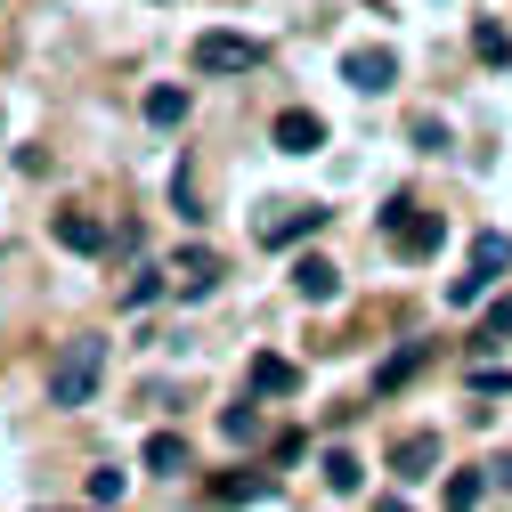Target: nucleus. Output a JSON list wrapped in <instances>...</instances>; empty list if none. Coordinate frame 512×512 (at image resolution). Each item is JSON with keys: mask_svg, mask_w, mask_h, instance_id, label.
<instances>
[{"mask_svg": "<svg viewBox=\"0 0 512 512\" xmlns=\"http://www.w3.org/2000/svg\"><path fill=\"white\" fill-rule=\"evenodd\" d=\"M488 342H512V301H496V309H488Z\"/></svg>", "mask_w": 512, "mask_h": 512, "instance_id": "25", "label": "nucleus"}, {"mask_svg": "<svg viewBox=\"0 0 512 512\" xmlns=\"http://www.w3.org/2000/svg\"><path fill=\"white\" fill-rule=\"evenodd\" d=\"M277 147L285 155H317V147H326V122H317L309 106H285L277 114Z\"/></svg>", "mask_w": 512, "mask_h": 512, "instance_id": "11", "label": "nucleus"}, {"mask_svg": "<svg viewBox=\"0 0 512 512\" xmlns=\"http://www.w3.org/2000/svg\"><path fill=\"white\" fill-rule=\"evenodd\" d=\"M415 147H423V155H447V122H439V114H415Z\"/></svg>", "mask_w": 512, "mask_h": 512, "instance_id": "22", "label": "nucleus"}, {"mask_svg": "<svg viewBox=\"0 0 512 512\" xmlns=\"http://www.w3.org/2000/svg\"><path fill=\"white\" fill-rule=\"evenodd\" d=\"M382 236H391V252H407V261H431V252L447 244L439 212H423V204H407V196L382 204Z\"/></svg>", "mask_w": 512, "mask_h": 512, "instance_id": "2", "label": "nucleus"}, {"mask_svg": "<svg viewBox=\"0 0 512 512\" xmlns=\"http://www.w3.org/2000/svg\"><path fill=\"white\" fill-rule=\"evenodd\" d=\"M269 66V49L252 41V33H196V74H261Z\"/></svg>", "mask_w": 512, "mask_h": 512, "instance_id": "4", "label": "nucleus"}, {"mask_svg": "<svg viewBox=\"0 0 512 512\" xmlns=\"http://www.w3.org/2000/svg\"><path fill=\"white\" fill-rule=\"evenodd\" d=\"M342 82L374 98V90H391V82H399V57L382 49V41H358V49H342Z\"/></svg>", "mask_w": 512, "mask_h": 512, "instance_id": "5", "label": "nucleus"}, {"mask_svg": "<svg viewBox=\"0 0 512 512\" xmlns=\"http://www.w3.org/2000/svg\"><path fill=\"white\" fill-rule=\"evenodd\" d=\"M147 122H155V131H179V122H187V90L179 82H155L147 90Z\"/></svg>", "mask_w": 512, "mask_h": 512, "instance_id": "15", "label": "nucleus"}, {"mask_svg": "<svg viewBox=\"0 0 512 512\" xmlns=\"http://www.w3.org/2000/svg\"><path fill=\"white\" fill-rule=\"evenodd\" d=\"M106 382V342L98 334H74L66 350L49 358V407H90Z\"/></svg>", "mask_w": 512, "mask_h": 512, "instance_id": "1", "label": "nucleus"}, {"mask_svg": "<svg viewBox=\"0 0 512 512\" xmlns=\"http://www.w3.org/2000/svg\"><path fill=\"white\" fill-rule=\"evenodd\" d=\"M472 391H488V399H504V391H512V374H496V366H480V374H472Z\"/></svg>", "mask_w": 512, "mask_h": 512, "instance_id": "24", "label": "nucleus"}, {"mask_svg": "<svg viewBox=\"0 0 512 512\" xmlns=\"http://www.w3.org/2000/svg\"><path fill=\"white\" fill-rule=\"evenodd\" d=\"M293 293L326 309V301L342 293V269H334V261H317V252H301V261H293Z\"/></svg>", "mask_w": 512, "mask_h": 512, "instance_id": "12", "label": "nucleus"}, {"mask_svg": "<svg viewBox=\"0 0 512 512\" xmlns=\"http://www.w3.org/2000/svg\"><path fill=\"white\" fill-rule=\"evenodd\" d=\"M472 49H480V66H512V41H504V25H472Z\"/></svg>", "mask_w": 512, "mask_h": 512, "instance_id": "19", "label": "nucleus"}, {"mask_svg": "<svg viewBox=\"0 0 512 512\" xmlns=\"http://www.w3.org/2000/svg\"><path fill=\"white\" fill-rule=\"evenodd\" d=\"M488 488H496L488 472H456V480H447V496H439V512H472V504H480Z\"/></svg>", "mask_w": 512, "mask_h": 512, "instance_id": "17", "label": "nucleus"}, {"mask_svg": "<svg viewBox=\"0 0 512 512\" xmlns=\"http://www.w3.org/2000/svg\"><path fill=\"white\" fill-rule=\"evenodd\" d=\"M147 472H187V439L179 431H155L147 439Z\"/></svg>", "mask_w": 512, "mask_h": 512, "instance_id": "18", "label": "nucleus"}, {"mask_svg": "<svg viewBox=\"0 0 512 512\" xmlns=\"http://www.w3.org/2000/svg\"><path fill=\"white\" fill-rule=\"evenodd\" d=\"M317 472H326L334 496H358V488H366V464L350 456V447H326V464H317Z\"/></svg>", "mask_w": 512, "mask_h": 512, "instance_id": "14", "label": "nucleus"}, {"mask_svg": "<svg viewBox=\"0 0 512 512\" xmlns=\"http://www.w3.org/2000/svg\"><path fill=\"white\" fill-rule=\"evenodd\" d=\"M431 464H439V431H399L391 439V472L399 480H431Z\"/></svg>", "mask_w": 512, "mask_h": 512, "instance_id": "9", "label": "nucleus"}, {"mask_svg": "<svg viewBox=\"0 0 512 512\" xmlns=\"http://www.w3.org/2000/svg\"><path fill=\"white\" fill-rule=\"evenodd\" d=\"M171 285H179V301H204V293L220 285V252H212V244H187L179 261H171Z\"/></svg>", "mask_w": 512, "mask_h": 512, "instance_id": "8", "label": "nucleus"}, {"mask_svg": "<svg viewBox=\"0 0 512 512\" xmlns=\"http://www.w3.org/2000/svg\"><path fill=\"white\" fill-rule=\"evenodd\" d=\"M155 293H163V269H139V277H131V293H122V301H131V309H147Z\"/></svg>", "mask_w": 512, "mask_h": 512, "instance_id": "23", "label": "nucleus"}, {"mask_svg": "<svg viewBox=\"0 0 512 512\" xmlns=\"http://www.w3.org/2000/svg\"><path fill=\"white\" fill-rule=\"evenodd\" d=\"M488 480H496V488H512V456H496V464H488Z\"/></svg>", "mask_w": 512, "mask_h": 512, "instance_id": "26", "label": "nucleus"}, {"mask_svg": "<svg viewBox=\"0 0 512 512\" xmlns=\"http://www.w3.org/2000/svg\"><path fill=\"white\" fill-rule=\"evenodd\" d=\"M49 236L66 244V252H82V261L114 252V228H106V220H90V212H57V220H49Z\"/></svg>", "mask_w": 512, "mask_h": 512, "instance_id": "7", "label": "nucleus"}, {"mask_svg": "<svg viewBox=\"0 0 512 512\" xmlns=\"http://www.w3.org/2000/svg\"><path fill=\"white\" fill-rule=\"evenodd\" d=\"M374 512H415V504L407 496H374Z\"/></svg>", "mask_w": 512, "mask_h": 512, "instance_id": "27", "label": "nucleus"}, {"mask_svg": "<svg viewBox=\"0 0 512 512\" xmlns=\"http://www.w3.org/2000/svg\"><path fill=\"white\" fill-rule=\"evenodd\" d=\"M277 488V472H228V480H212V504H261Z\"/></svg>", "mask_w": 512, "mask_h": 512, "instance_id": "13", "label": "nucleus"}, {"mask_svg": "<svg viewBox=\"0 0 512 512\" xmlns=\"http://www.w3.org/2000/svg\"><path fill=\"white\" fill-rule=\"evenodd\" d=\"M512 269V236H472V261H464V277L456 285H447V301H456V309H472V301H488V285Z\"/></svg>", "mask_w": 512, "mask_h": 512, "instance_id": "3", "label": "nucleus"}, {"mask_svg": "<svg viewBox=\"0 0 512 512\" xmlns=\"http://www.w3.org/2000/svg\"><path fill=\"white\" fill-rule=\"evenodd\" d=\"M293 391H301V366L293 358H277V350L252 358V399H293Z\"/></svg>", "mask_w": 512, "mask_h": 512, "instance_id": "10", "label": "nucleus"}, {"mask_svg": "<svg viewBox=\"0 0 512 512\" xmlns=\"http://www.w3.org/2000/svg\"><path fill=\"white\" fill-rule=\"evenodd\" d=\"M317 228H326V212H317V204H277V212L261 220V244H269V252H293V244H309Z\"/></svg>", "mask_w": 512, "mask_h": 512, "instance_id": "6", "label": "nucleus"}, {"mask_svg": "<svg viewBox=\"0 0 512 512\" xmlns=\"http://www.w3.org/2000/svg\"><path fill=\"white\" fill-rule=\"evenodd\" d=\"M423 358H431L423 342H407V350H391V358H382V366H374V391H399V382H407V374H423Z\"/></svg>", "mask_w": 512, "mask_h": 512, "instance_id": "16", "label": "nucleus"}, {"mask_svg": "<svg viewBox=\"0 0 512 512\" xmlns=\"http://www.w3.org/2000/svg\"><path fill=\"white\" fill-rule=\"evenodd\" d=\"M122 488H131V480H122L114 464H98V472H90V504H122Z\"/></svg>", "mask_w": 512, "mask_h": 512, "instance_id": "21", "label": "nucleus"}, {"mask_svg": "<svg viewBox=\"0 0 512 512\" xmlns=\"http://www.w3.org/2000/svg\"><path fill=\"white\" fill-rule=\"evenodd\" d=\"M220 431H228L236 447H252V439H261V407H252V399H244V407H228V415H220Z\"/></svg>", "mask_w": 512, "mask_h": 512, "instance_id": "20", "label": "nucleus"}]
</instances>
